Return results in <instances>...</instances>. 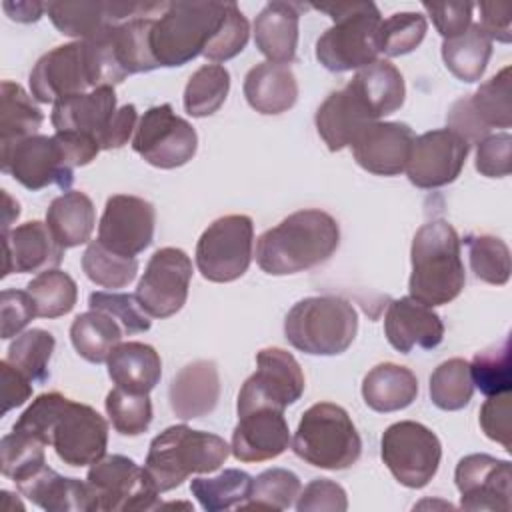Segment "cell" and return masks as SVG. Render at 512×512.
Here are the masks:
<instances>
[{"instance_id":"ee69618b","label":"cell","mask_w":512,"mask_h":512,"mask_svg":"<svg viewBox=\"0 0 512 512\" xmlns=\"http://www.w3.org/2000/svg\"><path fill=\"white\" fill-rule=\"evenodd\" d=\"M26 290L32 296L36 316L40 318H60L68 314L78 300L74 278L58 268L40 272L26 284Z\"/></svg>"},{"instance_id":"d4e9b609","label":"cell","mask_w":512,"mask_h":512,"mask_svg":"<svg viewBox=\"0 0 512 512\" xmlns=\"http://www.w3.org/2000/svg\"><path fill=\"white\" fill-rule=\"evenodd\" d=\"M4 236V272L8 274H26V272H46L58 268L64 256V250L58 240L52 236L48 224L40 220L24 222Z\"/></svg>"},{"instance_id":"680465c9","label":"cell","mask_w":512,"mask_h":512,"mask_svg":"<svg viewBox=\"0 0 512 512\" xmlns=\"http://www.w3.org/2000/svg\"><path fill=\"white\" fill-rule=\"evenodd\" d=\"M480 426L484 434L510 452V392L488 396L480 408Z\"/></svg>"},{"instance_id":"60d3db41","label":"cell","mask_w":512,"mask_h":512,"mask_svg":"<svg viewBox=\"0 0 512 512\" xmlns=\"http://www.w3.org/2000/svg\"><path fill=\"white\" fill-rule=\"evenodd\" d=\"M230 92V72L220 64H204L184 88V110L194 118H204L220 110Z\"/></svg>"},{"instance_id":"f1b7e54d","label":"cell","mask_w":512,"mask_h":512,"mask_svg":"<svg viewBox=\"0 0 512 512\" xmlns=\"http://www.w3.org/2000/svg\"><path fill=\"white\" fill-rule=\"evenodd\" d=\"M22 496L48 512H94L86 480L68 478L50 466H42L16 482Z\"/></svg>"},{"instance_id":"d590c367","label":"cell","mask_w":512,"mask_h":512,"mask_svg":"<svg viewBox=\"0 0 512 512\" xmlns=\"http://www.w3.org/2000/svg\"><path fill=\"white\" fill-rule=\"evenodd\" d=\"M492 56V40L478 22L442 42V60L460 82H478Z\"/></svg>"},{"instance_id":"44dd1931","label":"cell","mask_w":512,"mask_h":512,"mask_svg":"<svg viewBox=\"0 0 512 512\" xmlns=\"http://www.w3.org/2000/svg\"><path fill=\"white\" fill-rule=\"evenodd\" d=\"M28 82L32 96L44 104L92 90L84 42L74 40L40 56Z\"/></svg>"},{"instance_id":"4dcf8cb0","label":"cell","mask_w":512,"mask_h":512,"mask_svg":"<svg viewBox=\"0 0 512 512\" xmlns=\"http://www.w3.org/2000/svg\"><path fill=\"white\" fill-rule=\"evenodd\" d=\"M246 102L260 114H282L298 100V82L290 66L260 62L252 66L242 84Z\"/></svg>"},{"instance_id":"cb8c5ba5","label":"cell","mask_w":512,"mask_h":512,"mask_svg":"<svg viewBox=\"0 0 512 512\" xmlns=\"http://www.w3.org/2000/svg\"><path fill=\"white\" fill-rule=\"evenodd\" d=\"M290 444L284 410L256 408L238 416L232 432V454L240 462H264L278 458Z\"/></svg>"},{"instance_id":"94428289","label":"cell","mask_w":512,"mask_h":512,"mask_svg":"<svg viewBox=\"0 0 512 512\" xmlns=\"http://www.w3.org/2000/svg\"><path fill=\"white\" fill-rule=\"evenodd\" d=\"M2 378V414L10 412L16 406H22L32 396V382L18 372L6 358L0 362Z\"/></svg>"},{"instance_id":"4fadbf2b","label":"cell","mask_w":512,"mask_h":512,"mask_svg":"<svg viewBox=\"0 0 512 512\" xmlns=\"http://www.w3.org/2000/svg\"><path fill=\"white\" fill-rule=\"evenodd\" d=\"M304 388V372L290 352L282 348H262L256 354V372L238 392V416L256 408L284 410L300 400Z\"/></svg>"},{"instance_id":"bcb514c9","label":"cell","mask_w":512,"mask_h":512,"mask_svg":"<svg viewBox=\"0 0 512 512\" xmlns=\"http://www.w3.org/2000/svg\"><path fill=\"white\" fill-rule=\"evenodd\" d=\"M302 490L300 478L286 468H268L252 480V490L240 510H288Z\"/></svg>"},{"instance_id":"6125c7cd","label":"cell","mask_w":512,"mask_h":512,"mask_svg":"<svg viewBox=\"0 0 512 512\" xmlns=\"http://www.w3.org/2000/svg\"><path fill=\"white\" fill-rule=\"evenodd\" d=\"M136 122H138V112L134 104H124L116 110L108 130L104 132L102 140H100V150H112V148H122L132 132L136 130Z\"/></svg>"},{"instance_id":"484cf974","label":"cell","mask_w":512,"mask_h":512,"mask_svg":"<svg viewBox=\"0 0 512 512\" xmlns=\"http://www.w3.org/2000/svg\"><path fill=\"white\" fill-rule=\"evenodd\" d=\"M376 120L378 118L372 114V110L358 94V90L352 86V82L332 92L318 106L314 116L316 130L330 152H338L350 146L358 132Z\"/></svg>"},{"instance_id":"3957f363","label":"cell","mask_w":512,"mask_h":512,"mask_svg":"<svg viewBox=\"0 0 512 512\" xmlns=\"http://www.w3.org/2000/svg\"><path fill=\"white\" fill-rule=\"evenodd\" d=\"M410 262V296L426 306L448 304L464 290L466 272L460 238L454 226L446 220H430L416 230Z\"/></svg>"},{"instance_id":"f546056e","label":"cell","mask_w":512,"mask_h":512,"mask_svg":"<svg viewBox=\"0 0 512 512\" xmlns=\"http://www.w3.org/2000/svg\"><path fill=\"white\" fill-rule=\"evenodd\" d=\"M300 4L274 0L268 2L254 20L256 48L274 64H290L296 60Z\"/></svg>"},{"instance_id":"7dc6e473","label":"cell","mask_w":512,"mask_h":512,"mask_svg":"<svg viewBox=\"0 0 512 512\" xmlns=\"http://www.w3.org/2000/svg\"><path fill=\"white\" fill-rule=\"evenodd\" d=\"M470 366L472 384L486 396L506 394L512 388V348L510 338H504L502 344L490 346L482 352H476Z\"/></svg>"},{"instance_id":"9f6ffc18","label":"cell","mask_w":512,"mask_h":512,"mask_svg":"<svg viewBox=\"0 0 512 512\" xmlns=\"http://www.w3.org/2000/svg\"><path fill=\"white\" fill-rule=\"evenodd\" d=\"M348 508L346 492L340 484L328 478H316L300 490L296 500L298 512L310 510H328V512H344Z\"/></svg>"},{"instance_id":"9a60e30c","label":"cell","mask_w":512,"mask_h":512,"mask_svg":"<svg viewBox=\"0 0 512 512\" xmlns=\"http://www.w3.org/2000/svg\"><path fill=\"white\" fill-rule=\"evenodd\" d=\"M0 166L2 172L32 192L52 184L70 190L74 182V168L68 164L56 136L34 134L12 144H2Z\"/></svg>"},{"instance_id":"8992f818","label":"cell","mask_w":512,"mask_h":512,"mask_svg":"<svg viewBox=\"0 0 512 512\" xmlns=\"http://www.w3.org/2000/svg\"><path fill=\"white\" fill-rule=\"evenodd\" d=\"M358 332L354 306L340 296H308L284 318V336L300 352L336 356L348 350Z\"/></svg>"},{"instance_id":"83f0119b","label":"cell","mask_w":512,"mask_h":512,"mask_svg":"<svg viewBox=\"0 0 512 512\" xmlns=\"http://www.w3.org/2000/svg\"><path fill=\"white\" fill-rule=\"evenodd\" d=\"M168 400L180 420L210 414L220 400V374L212 360H194L180 368L170 382Z\"/></svg>"},{"instance_id":"d6986e66","label":"cell","mask_w":512,"mask_h":512,"mask_svg":"<svg viewBox=\"0 0 512 512\" xmlns=\"http://www.w3.org/2000/svg\"><path fill=\"white\" fill-rule=\"evenodd\" d=\"M154 206L132 194H114L106 200L98 222V240L112 252L136 256L144 252L154 238Z\"/></svg>"},{"instance_id":"e0dca14e","label":"cell","mask_w":512,"mask_h":512,"mask_svg":"<svg viewBox=\"0 0 512 512\" xmlns=\"http://www.w3.org/2000/svg\"><path fill=\"white\" fill-rule=\"evenodd\" d=\"M470 144L450 128H438L414 138L406 164L408 180L422 190L454 182L468 158Z\"/></svg>"},{"instance_id":"ac0fdd59","label":"cell","mask_w":512,"mask_h":512,"mask_svg":"<svg viewBox=\"0 0 512 512\" xmlns=\"http://www.w3.org/2000/svg\"><path fill=\"white\" fill-rule=\"evenodd\" d=\"M166 2H116V0H80V2H48L46 12L60 34L86 40L116 24L138 16L162 12Z\"/></svg>"},{"instance_id":"9c48e42d","label":"cell","mask_w":512,"mask_h":512,"mask_svg":"<svg viewBox=\"0 0 512 512\" xmlns=\"http://www.w3.org/2000/svg\"><path fill=\"white\" fill-rule=\"evenodd\" d=\"M94 512H128L158 508V490L132 458L122 454L102 456L86 474Z\"/></svg>"},{"instance_id":"8fae6325","label":"cell","mask_w":512,"mask_h":512,"mask_svg":"<svg viewBox=\"0 0 512 512\" xmlns=\"http://www.w3.org/2000/svg\"><path fill=\"white\" fill-rule=\"evenodd\" d=\"M380 456L402 486L424 488L438 472L442 444L428 426L400 420L384 430Z\"/></svg>"},{"instance_id":"c3c4849f","label":"cell","mask_w":512,"mask_h":512,"mask_svg":"<svg viewBox=\"0 0 512 512\" xmlns=\"http://www.w3.org/2000/svg\"><path fill=\"white\" fill-rule=\"evenodd\" d=\"M470 268L486 284L502 286L510 278V250L506 242L492 234H466Z\"/></svg>"},{"instance_id":"d6a6232c","label":"cell","mask_w":512,"mask_h":512,"mask_svg":"<svg viewBox=\"0 0 512 512\" xmlns=\"http://www.w3.org/2000/svg\"><path fill=\"white\" fill-rule=\"evenodd\" d=\"M418 396L416 374L400 364L374 366L362 380V398L374 412H396L408 408Z\"/></svg>"},{"instance_id":"7a4b0ae2","label":"cell","mask_w":512,"mask_h":512,"mask_svg":"<svg viewBox=\"0 0 512 512\" xmlns=\"http://www.w3.org/2000/svg\"><path fill=\"white\" fill-rule=\"evenodd\" d=\"M338 244L336 218L324 210L306 208L258 236L256 262L270 276H288L326 262Z\"/></svg>"},{"instance_id":"f35d334b","label":"cell","mask_w":512,"mask_h":512,"mask_svg":"<svg viewBox=\"0 0 512 512\" xmlns=\"http://www.w3.org/2000/svg\"><path fill=\"white\" fill-rule=\"evenodd\" d=\"M44 122L42 110L20 84H0V146L34 136Z\"/></svg>"},{"instance_id":"6da1fadb","label":"cell","mask_w":512,"mask_h":512,"mask_svg":"<svg viewBox=\"0 0 512 512\" xmlns=\"http://www.w3.org/2000/svg\"><path fill=\"white\" fill-rule=\"evenodd\" d=\"M12 428L52 446L58 458L74 468L106 456L108 422L92 406L60 392H44L32 400Z\"/></svg>"},{"instance_id":"f5cc1de1","label":"cell","mask_w":512,"mask_h":512,"mask_svg":"<svg viewBox=\"0 0 512 512\" xmlns=\"http://www.w3.org/2000/svg\"><path fill=\"white\" fill-rule=\"evenodd\" d=\"M88 306L92 310L108 312L124 330V334H138L150 330V316L142 310L136 294L124 292H92L88 296Z\"/></svg>"},{"instance_id":"1f68e13d","label":"cell","mask_w":512,"mask_h":512,"mask_svg":"<svg viewBox=\"0 0 512 512\" xmlns=\"http://www.w3.org/2000/svg\"><path fill=\"white\" fill-rule=\"evenodd\" d=\"M106 364L110 380L128 392L150 394L162 376L160 354L144 342H120Z\"/></svg>"},{"instance_id":"be15d7a7","label":"cell","mask_w":512,"mask_h":512,"mask_svg":"<svg viewBox=\"0 0 512 512\" xmlns=\"http://www.w3.org/2000/svg\"><path fill=\"white\" fill-rule=\"evenodd\" d=\"M478 10H480V22L478 24L488 34V38L508 44L512 40V32H510L512 8L506 6V4L480 2Z\"/></svg>"},{"instance_id":"f907efd6","label":"cell","mask_w":512,"mask_h":512,"mask_svg":"<svg viewBox=\"0 0 512 512\" xmlns=\"http://www.w3.org/2000/svg\"><path fill=\"white\" fill-rule=\"evenodd\" d=\"M112 426L122 436H140L152 422V402L148 394L112 388L104 400Z\"/></svg>"},{"instance_id":"db71d44e","label":"cell","mask_w":512,"mask_h":512,"mask_svg":"<svg viewBox=\"0 0 512 512\" xmlns=\"http://www.w3.org/2000/svg\"><path fill=\"white\" fill-rule=\"evenodd\" d=\"M248 36H250V24L246 16L242 14L236 2H228V10L222 20V26L214 34V38L210 40L202 56L212 62H226L238 56L246 48Z\"/></svg>"},{"instance_id":"8d00e7d4","label":"cell","mask_w":512,"mask_h":512,"mask_svg":"<svg viewBox=\"0 0 512 512\" xmlns=\"http://www.w3.org/2000/svg\"><path fill=\"white\" fill-rule=\"evenodd\" d=\"M122 336H126L122 326L108 312L92 308L78 314L70 326L74 350L92 364L106 362Z\"/></svg>"},{"instance_id":"4316f807","label":"cell","mask_w":512,"mask_h":512,"mask_svg":"<svg viewBox=\"0 0 512 512\" xmlns=\"http://www.w3.org/2000/svg\"><path fill=\"white\" fill-rule=\"evenodd\" d=\"M116 92L112 86L92 88L54 102L50 122L56 132H80L92 136L98 146L116 114Z\"/></svg>"},{"instance_id":"b9f144b4","label":"cell","mask_w":512,"mask_h":512,"mask_svg":"<svg viewBox=\"0 0 512 512\" xmlns=\"http://www.w3.org/2000/svg\"><path fill=\"white\" fill-rule=\"evenodd\" d=\"M56 340L48 330L32 328L22 334H18L10 346L6 360L22 372L32 384H42L50 378V358L54 352Z\"/></svg>"},{"instance_id":"277c9868","label":"cell","mask_w":512,"mask_h":512,"mask_svg":"<svg viewBox=\"0 0 512 512\" xmlns=\"http://www.w3.org/2000/svg\"><path fill=\"white\" fill-rule=\"evenodd\" d=\"M332 26L316 40V60L330 72L360 70L378 60L382 14L374 2L314 4Z\"/></svg>"},{"instance_id":"f6af8a7d","label":"cell","mask_w":512,"mask_h":512,"mask_svg":"<svg viewBox=\"0 0 512 512\" xmlns=\"http://www.w3.org/2000/svg\"><path fill=\"white\" fill-rule=\"evenodd\" d=\"M430 400L436 408L454 412L468 406L474 394L470 366L464 358H450L430 374Z\"/></svg>"},{"instance_id":"e7e4bbea","label":"cell","mask_w":512,"mask_h":512,"mask_svg":"<svg viewBox=\"0 0 512 512\" xmlns=\"http://www.w3.org/2000/svg\"><path fill=\"white\" fill-rule=\"evenodd\" d=\"M2 8L16 22H36V20H40L42 12L46 10V4L28 2V0H24V2L6 0V2H2Z\"/></svg>"},{"instance_id":"816d5d0a","label":"cell","mask_w":512,"mask_h":512,"mask_svg":"<svg viewBox=\"0 0 512 512\" xmlns=\"http://www.w3.org/2000/svg\"><path fill=\"white\" fill-rule=\"evenodd\" d=\"M428 30L426 16L420 12H396L382 18L380 52L386 56H402L420 46Z\"/></svg>"},{"instance_id":"ba28073f","label":"cell","mask_w":512,"mask_h":512,"mask_svg":"<svg viewBox=\"0 0 512 512\" xmlns=\"http://www.w3.org/2000/svg\"><path fill=\"white\" fill-rule=\"evenodd\" d=\"M294 454L310 466L346 470L362 454V438L350 414L334 402L310 406L294 432Z\"/></svg>"},{"instance_id":"30bf717a","label":"cell","mask_w":512,"mask_h":512,"mask_svg":"<svg viewBox=\"0 0 512 512\" xmlns=\"http://www.w3.org/2000/svg\"><path fill=\"white\" fill-rule=\"evenodd\" d=\"M254 224L246 214L216 218L198 238L196 266L210 282H234L252 262Z\"/></svg>"},{"instance_id":"7402d4cb","label":"cell","mask_w":512,"mask_h":512,"mask_svg":"<svg viewBox=\"0 0 512 512\" xmlns=\"http://www.w3.org/2000/svg\"><path fill=\"white\" fill-rule=\"evenodd\" d=\"M414 132L404 122H370L350 144L354 160L366 172L376 176H396L404 172Z\"/></svg>"},{"instance_id":"836d02e7","label":"cell","mask_w":512,"mask_h":512,"mask_svg":"<svg viewBox=\"0 0 512 512\" xmlns=\"http://www.w3.org/2000/svg\"><path fill=\"white\" fill-rule=\"evenodd\" d=\"M46 224L62 248H74L90 240L96 210L88 194L66 190L56 196L46 210Z\"/></svg>"},{"instance_id":"7bdbcfd3","label":"cell","mask_w":512,"mask_h":512,"mask_svg":"<svg viewBox=\"0 0 512 512\" xmlns=\"http://www.w3.org/2000/svg\"><path fill=\"white\" fill-rule=\"evenodd\" d=\"M82 270L90 282L102 288H124L138 274L136 256H122L108 250L100 240H92L82 254Z\"/></svg>"},{"instance_id":"6f0895ef","label":"cell","mask_w":512,"mask_h":512,"mask_svg":"<svg viewBox=\"0 0 512 512\" xmlns=\"http://www.w3.org/2000/svg\"><path fill=\"white\" fill-rule=\"evenodd\" d=\"M0 316H2V338L16 336L36 316L34 300L28 290L6 288L0 294Z\"/></svg>"},{"instance_id":"ab89813d","label":"cell","mask_w":512,"mask_h":512,"mask_svg":"<svg viewBox=\"0 0 512 512\" xmlns=\"http://www.w3.org/2000/svg\"><path fill=\"white\" fill-rule=\"evenodd\" d=\"M252 476L238 468H226L214 478H194L190 492L206 512H220L240 506L252 490Z\"/></svg>"},{"instance_id":"52a82bcc","label":"cell","mask_w":512,"mask_h":512,"mask_svg":"<svg viewBox=\"0 0 512 512\" xmlns=\"http://www.w3.org/2000/svg\"><path fill=\"white\" fill-rule=\"evenodd\" d=\"M228 2H166L152 28V52L160 66H184L204 54L222 26Z\"/></svg>"},{"instance_id":"7c38bea8","label":"cell","mask_w":512,"mask_h":512,"mask_svg":"<svg viewBox=\"0 0 512 512\" xmlns=\"http://www.w3.org/2000/svg\"><path fill=\"white\" fill-rule=\"evenodd\" d=\"M132 148L148 164L172 170L190 162L198 148L194 126L180 118L170 104L148 108L136 124Z\"/></svg>"},{"instance_id":"e575fe53","label":"cell","mask_w":512,"mask_h":512,"mask_svg":"<svg viewBox=\"0 0 512 512\" xmlns=\"http://www.w3.org/2000/svg\"><path fill=\"white\" fill-rule=\"evenodd\" d=\"M352 86L364 98L376 118L388 116L402 108L406 86L400 70L388 60H376L352 76Z\"/></svg>"},{"instance_id":"603a6c76","label":"cell","mask_w":512,"mask_h":512,"mask_svg":"<svg viewBox=\"0 0 512 512\" xmlns=\"http://www.w3.org/2000/svg\"><path fill=\"white\" fill-rule=\"evenodd\" d=\"M384 334L394 350L408 354L414 348H436L444 338V324L432 306L412 296H402L388 304Z\"/></svg>"},{"instance_id":"74e56055","label":"cell","mask_w":512,"mask_h":512,"mask_svg":"<svg viewBox=\"0 0 512 512\" xmlns=\"http://www.w3.org/2000/svg\"><path fill=\"white\" fill-rule=\"evenodd\" d=\"M154 18L138 16L110 28V40L120 68L130 74L150 72L160 68L152 52Z\"/></svg>"},{"instance_id":"681fc988","label":"cell","mask_w":512,"mask_h":512,"mask_svg":"<svg viewBox=\"0 0 512 512\" xmlns=\"http://www.w3.org/2000/svg\"><path fill=\"white\" fill-rule=\"evenodd\" d=\"M44 442L28 432L14 430L0 440V468L2 474L14 482L30 476L46 464Z\"/></svg>"},{"instance_id":"5b68a950","label":"cell","mask_w":512,"mask_h":512,"mask_svg":"<svg viewBox=\"0 0 512 512\" xmlns=\"http://www.w3.org/2000/svg\"><path fill=\"white\" fill-rule=\"evenodd\" d=\"M228 454L230 446L218 434L174 424L152 438L144 470L162 494L180 486L190 474L218 470Z\"/></svg>"},{"instance_id":"11a10c76","label":"cell","mask_w":512,"mask_h":512,"mask_svg":"<svg viewBox=\"0 0 512 512\" xmlns=\"http://www.w3.org/2000/svg\"><path fill=\"white\" fill-rule=\"evenodd\" d=\"M512 136L508 132L490 134L476 148V170L486 178H504L510 174Z\"/></svg>"},{"instance_id":"ffe728a7","label":"cell","mask_w":512,"mask_h":512,"mask_svg":"<svg viewBox=\"0 0 512 512\" xmlns=\"http://www.w3.org/2000/svg\"><path fill=\"white\" fill-rule=\"evenodd\" d=\"M456 488L464 510L508 512L512 508V466L490 454H468L456 464Z\"/></svg>"},{"instance_id":"91938a15","label":"cell","mask_w":512,"mask_h":512,"mask_svg":"<svg viewBox=\"0 0 512 512\" xmlns=\"http://www.w3.org/2000/svg\"><path fill=\"white\" fill-rule=\"evenodd\" d=\"M422 8L430 14L436 30L444 40L462 34L472 24V10H474L472 2H452V4L422 2Z\"/></svg>"},{"instance_id":"2e32d148","label":"cell","mask_w":512,"mask_h":512,"mask_svg":"<svg viewBox=\"0 0 512 512\" xmlns=\"http://www.w3.org/2000/svg\"><path fill=\"white\" fill-rule=\"evenodd\" d=\"M192 280V260L180 248L156 250L136 286L142 310L152 318H168L186 304Z\"/></svg>"},{"instance_id":"5bb4252c","label":"cell","mask_w":512,"mask_h":512,"mask_svg":"<svg viewBox=\"0 0 512 512\" xmlns=\"http://www.w3.org/2000/svg\"><path fill=\"white\" fill-rule=\"evenodd\" d=\"M448 128L460 134L470 146L490 136L492 128H510L512 124V80L510 66H504L480 88L458 98L448 114Z\"/></svg>"}]
</instances>
